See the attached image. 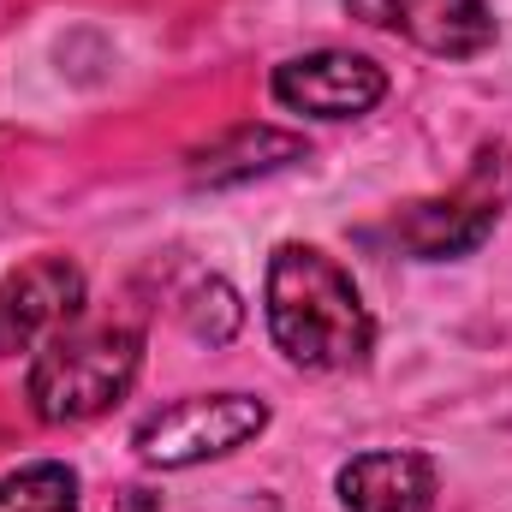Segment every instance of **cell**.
<instances>
[{
    "instance_id": "277c9868",
    "label": "cell",
    "mask_w": 512,
    "mask_h": 512,
    "mask_svg": "<svg viewBox=\"0 0 512 512\" xmlns=\"http://www.w3.org/2000/svg\"><path fill=\"white\" fill-rule=\"evenodd\" d=\"M262 429H268V405L256 393H191V399H173V405L149 411L137 423L131 447L155 471H185V465L239 453Z\"/></svg>"
},
{
    "instance_id": "30bf717a",
    "label": "cell",
    "mask_w": 512,
    "mask_h": 512,
    "mask_svg": "<svg viewBox=\"0 0 512 512\" xmlns=\"http://www.w3.org/2000/svg\"><path fill=\"white\" fill-rule=\"evenodd\" d=\"M0 512H84L78 471L60 459H36V465L0 477Z\"/></svg>"
},
{
    "instance_id": "8fae6325",
    "label": "cell",
    "mask_w": 512,
    "mask_h": 512,
    "mask_svg": "<svg viewBox=\"0 0 512 512\" xmlns=\"http://www.w3.org/2000/svg\"><path fill=\"white\" fill-rule=\"evenodd\" d=\"M179 322H185V334L191 340H203V346H227L233 334H239V322H245V304H239V292L227 286V280H197L185 298H179Z\"/></svg>"
},
{
    "instance_id": "52a82bcc",
    "label": "cell",
    "mask_w": 512,
    "mask_h": 512,
    "mask_svg": "<svg viewBox=\"0 0 512 512\" xmlns=\"http://www.w3.org/2000/svg\"><path fill=\"white\" fill-rule=\"evenodd\" d=\"M346 12L441 60H471L495 42V12L483 0H346Z\"/></svg>"
},
{
    "instance_id": "7a4b0ae2",
    "label": "cell",
    "mask_w": 512,
    "mask_h": 512,
    "mask_svg": "<svg viewBox=\"0 0 512 512\" xmlns=\"http://www.w3.org/2000/svg\"><path fill=\"white\" fill-rule=\"evenodd\" d=\"M143 370V334L137 328H60L30 358V411L42 423H90L108 405H120Z\"/></svg>"
},
{
    "instance_id": "ba28073f",
    "label": "cell",
    "mask_w": 512,
    "mask_h": 512,
    "mask_svg": "<svg viewBox=\"0 0 512 512\" xmlns=\"http://www.w3.org/2000/svg\"><path fill=\"white\" fill-rule=\"evenodd\" d=\"M340 507L346 512H435V459L429 453H405V447H382V453H358L340 465L334 477Z\"/></svg>"
},
{
    "instance_id": "8992f818",
    "label": "cell",
    "mask_w": 512,
    "mask_h": 512,
    "mask_svg": "<svg viewBox=\"0 0 512 512\" xmlns=\"http://www.w3.org/2000/svg\"><path fill=\"white\" fill-rule=\"evenodd\" d=\"M84 310V268L66 256H36L0 280V358L42 346Z\"/></svg>"
},
{
    "instance_id": "5b68a950",
    "label": "cell",
    "mask_w": 512,
    "mask_h": 512,
    "mask_svg": "<svg viewBox=\"0 0 512 512\" xmlns=\"http://www.w3.org/2000/svg\"><path fill=\"white\" fill-rule=\"evenodd\" d=\"M274 102L286 114H304V120H358L370 114L387 96V72L364 54H340V48H322V54H292L274 66L268 78Z\"/></svg>"
},
{
    "instance_id": "6da1fadb",
    "label": "cell",
    "mask_w": 512,
    "mask_h": 512,
    "mask_svg": "<svg viewBox=\"0 0 512 512\" xmlns=\"http://www.w3.org/2000/svg\"><path fill=\"white\" fill-rule=\"evenodd\" d=\"M268 334L274 346L310 370V376H340L370 358L376 322L364 310L358 280L316 245H280L268 256Z\"/></svg>"
},
{
    "instance_id": "3957f363",
    "label": "cell",
    "mask_w": 512,
    "mask_h": 512,
    "mask_svg": "<svg viewBox=\"0 0 512 512\" xmlns=\"http://www.w3.org/2000/svg\"><path fill=\"white\" fill-rule=\"evenodd\" d=\"M507 197H512V149H483L471 161V173L447 197H423V203L399 209L387 227H370L364 239L370 245H393V251L417 256V262L465 256L495 233Z\"/></svg>"
},
{
    "instance_id": "9c48e42d",
    "label": "cell",
    "mask_w": 512,
    "mask_h": 512,
    "mask_svg": "<svg viewBox=\"0 0 512 512\" xmlns=\"http://www.w3.org/2000/svg\"><path fill=\"white\" fill-rule=\"evenodd\" d=\"M298 155H304V137H292V131L233 126L191 161V185H245V179H262V173H274Z\"/></svg>"
}]
</instances>
